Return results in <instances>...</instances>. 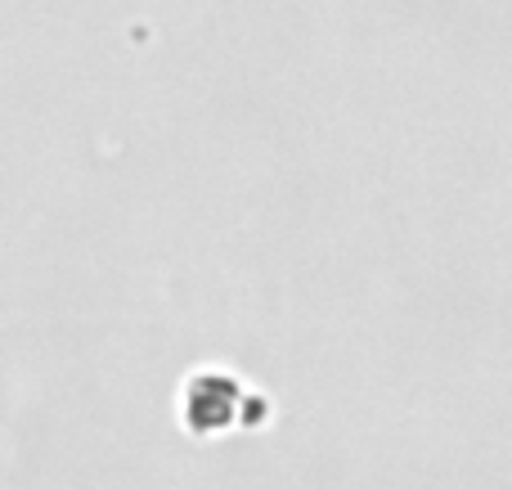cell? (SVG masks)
Wrapping results in <instances>:
<instances>
[{"label":"cell","instance_id":"cell-1","mask_svg":"<svg viewBox=\"0 0 512 490\" xmlns=\"http://www.w3.org/2000/svg\"><path fill=\"white\" fill-rule=\"evenodd\" d=\"M234 396H239V387L230 383V378L221 374H207L203 383L194 387V392L185 396V419L194 432H207V428H221V423L234 419Z\"/></svg>","mask_w":512,"mask_h":490}]
</instances>
